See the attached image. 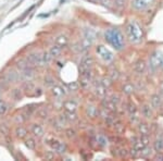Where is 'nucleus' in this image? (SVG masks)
Wrapping results in <instances>:
<instances>
[{
	"label": "nucleus",
	"mask_w": 163,
	"mask_h": 161,
	"mask_svg": "<svg viewBox=\"0 0 163 161\" xmlns=\"http://www.w3.org/2000/svg\"><path fill=\"white\" fill-rule=\"evenodd\" d=\"M106 40L110 45L113 46V48H115L116 50H121L123 45H124V38H123V35L119 30H108L106 32Z\"/></svg>",
	"instance_id": "nucleus-1"
},
{
	"label": "nucleus",
	"mask_w": 163,
	"mask_h": 161,
	"mask_svg": "<svg viewBox=\"0 0 163 161\" xmlns=\"http://www.w3.org/2000/svg\"><path fill=\"white\" fill-rule=\"evenodd\" d=\"M126 34L132 42H139L143 39V30L136 22H131L126 26Z\"/></svg>",
	"instance_id": "nucleus-2"
},
{
	"label": "nucleus",
	"mask_w": 163,
	"mask_h": 161,
	"mask_svg": "<svg viewBox=\"0 0 163 161\" xmlns=\"http://www.w3.org/2000/svg\"><path fill=\"white\" fill-rule=\"evenodd\" d=\"M96 51H97V54L102 58L106 62H110L113 60V54H112V52H110V51L107 49L104 46H102V45H99V46L96 48Z\"/></svg>",
	"instance_id": "nucleus-3"
},
{
	"label": "nucleus",
	"mask_w": 163,
	"mask_h": 161,
	"mask_svg": "<svg viewBox=\"0 0 163 161\" xmlns=\"http://www.w3.org/2000/svg\"><path fill=\"white\" fill-rule=\"evenodd\" d=\"M150 63L153 68H158V66H162L163 64V56L160 52H155L151 54L150 57Z\"/></svg>",
	"instance_id": "nucleus-4"
},
{
	"label": "nucleus",
	"mask_w": 163,
	"mask_h": 161,
	"mask_svg": "<svg viewBox=\"0 0 163 161\" xmlns=\"http://www.w3.org/2000/svg\"><path fill=\"white\" fill-rule=\"evenodd\" d=\"M152 0H133L132 6H133L134 9H136L138 11H141V10H145V9L147 8L148 4Z\"/></svg>",
	"instance_id": "nucleus-5"
},
{
	"label": "nucleus",
	"mask_w": 163,
	"mask_h": 161,
	"mask_svg": "<svg viewBox=\"0 0 163 161\" xmlns=\"http://www.w3.org/2000/svg\"><path fill=\"white\" fill-rule=\"evenodd\" d=\"M14 134H15V136H16V137L19 138V139H24V138H26L27 134H28V132H27L26 127H24L22 124H19L18 126L15 127Z\"/></svg>",
	"instance_id": "nucleus-6"
},
{
	"label": "nucleus",
	"mask_w": 163,
	"mask_h": 161,
	"mask_svg": "<svg viewBox=\"0 0 163 161\" xmlns=\"http://www.w3.org/2000/svg\"><path fill=\"white\" fill-rule=\"evenodd\" d=\"M30 132H32V134L34 135L35 137L37 138H42L45 134V132H44V129H42L39 124H33L32 127H30Z\"/></svg>",
	"instance_id": "nucleus-7"
},
{
	"label": "nucleus",
	"mask_w": 163,
	"mask_h": 161,
	"mask_svg": "<svg viewBox=\"0 0 163 161\" xmlns=\"http://www.w3.org/2000/svg\"><path fill=\"white\" fill-rule=\"evenodd\" d=\"M62 107L64 108L65 111H76V108H77V104H76L74 100H65L62 102Z\"/></svg>",
	"instance_id": "nucleus-8"
},
{
	"label": "nucleus",
	"mask_w": 163,
	"mask_h": 161,
	"mask_svg": "<svg viewBox=\"0 0 163 161\" xmlns=\"http://www.w3.org/2000/svg\"><path fill=\"white\" fill-rule=\"evenodd\" d=\"M51 93H52L53 97H56V98H61L63 95H65L64 88H62L60 85H53Z\"/></svg>",
	"instance_id": "nucleus-9"
},
{
	"label": "nucleus",
	"mask_w": 163,
	"mask_h": 161,
	"mask_svg": "<svg viewBox=\"0 0 163 161\" xmlns=\"http://www.w3.org/2000/svg\"><path fill=\"white\" fill-rule=\"evenodd\" d=\"M50 54V56L53 58H58L61 56V52H62V48L60 46H58V45H53V46L50 47L49 51H48Z\"/></svg>",
	"instance_id": "nucleus-10"
},
{
	"label": "nucleus",
	"mask_w": 163,
	"mask_h": 161,
	"mask_svg": "<svg viewBox=\"0 0 163 161\" xmlns=\"http://www.w3.org/2000/svg\"><path fill=\"white\" fill-rule=\"evenodd\" d=\"M68 44V38L66 36H64V35H60V36H58L57 38H56V45L60 46L61 48L65 47Z\"/></svg>",
	"instance_id": "nucleus-11"
},
{
	"label": "nucleus",
	"mask_w": 163,
	"mask_h": 161,
	"mask_svg": "<svg viewBox=\"0 0 163 161\" xmlns=\"http://www.w3.org/2000/svg\"><path fill=\"white\" fill-rule=\"evenodd\" d=\"M22 72H23L22 73L23 76L25 77V78H27V80H30L32 77L34 76V69L32 68V65H27Z\"/></svg>",
	"instance_id": "nucleus-12"
},
{
	"label": "nucleus",
	"mask_w": 163,
	"mask_h": 161,
	"mask_svg": "<svg viewBox=\"0 0 163 161\" xmlns=\"http://www.w3.org/2000/svg\"><path fill=\"white\" fill-rule=\"evenodd\" d=\"M84 34H85V38L88 39V40H90L91 42L96 39V32L94 31V30H91V28H87V30H85Z\"/></svg>",
	"instance_id": "nucleus-13"
},
{
	"label": "nucleus",
	"mask_w": 163,
	"mask_h": 161,
	"mask_svg": "<svg viewBox=\"0 0 163 161\" xmlns=\"http://www.w3.org/2000/svg\"><path fill=\"white\" fill-rule=\"evenodd\" d=\"M36 114H37L38 118H40L42 120H46L48 117H49V111L46 109V108H39L37 111H36Z\"/></svg>",
	"instance_id": "nucleus-14"
},
{
	"label": "nucleus",
	"mask_w": 163,
	"mask_h": 161,
	"mask_svg": "<svg viewBox=\"0 0 163 161\" xmlns=\"http://www.w3.org/2000/svg\"><path fill=\"white\" fill-rule=\"evenodd\" d=\"M33 59H34V65L35 66H45L44 61H42V57L40 54H33Z\"/></svg>",
	"instance_id": "nucleus-15"
},
{
	"label": "nucleus",
	"mask_w": 163,
	"mask_h": 161,
	"mask_svg": "<svg viewBox=\"0 0 163 161\" xmlns=\"http://www.w3.org/2000/svg\"><path fill=\"white\" fill-rule=\"evenodd\" d=\"M135 71L138 73H143L146 70V62L144 60H139V61H137L135 63Z\"/></svg>",
	"instance_id": "nucleus-16"
},
{
	"label": "nucleus",
	"mask_w": 163,
	"mask_h": 161,
	"mask_svg": "<svg viewBox=\"0 0 163 161\" xmlns=\"http://www.w3.org/2000/svg\"><path fill=\"white\" fill-rule=\"evenodd\" d=\"M8 82H10V83H15L16 80H19V75H18V73L14 72V71H10L9 73H7V76H6Z\"/></svg>",
	"instance_id": "nucleus-17"
},
{
	"label": "nucleus",
	"mask_w": 163,
	"mask_h": 161,
	"mask_svg": "<svg viewBox=\"0 0 163 161\" xmlns=\"http://www.w3.org/2000/svg\"><path fill=\"white\" fill-rule=\"evenodd\" d=\"M64 118L68 122H74L77 120V114L75 113V111H65Z\"/></svg>",
	"instance_id": "nucleus-18"
},
{
	"label": "nucleus",
	"mask_w": 163,
	"mask_h": 161,
	"mask_svg": "<svg viewBox=\"0 0 163 161\" xmlns=\"http://www.w3.org/2000/svg\"><path fill=\"white\" fill-rule=\"evenodd\" d=\"M82 63L85 65H87V66H89V68H91V65L95 63V60H94V58L91 57L90 54H87V56L83 57V59H82Z\"/></svg>",
	"instance_id": "nucleus-19"
},
{
	"label": "nucleus",
	"mask_w": 163,
	"mask_h": 161,
	"mask_svg": "<svg viewBox=\"0 0 163 161\" xmlns=\"http://www.w3.org/2000/svg\"><path fill=\"white\" fill-rule=\"evenodd\" d=\"M102 106L106 110H109V111H114V110H115V107H116L111 100H103Z\"/></svg>",
	"instance_id": "nucleus-20"
},
{
	"label": "nucleus",
	"mask_w": 163,
	"mask_h": 161,
	"mask_svg": "<svg viewBox=\"0 0 163 161\" xmlns=\"http://www.w3.org/2000/svg\"><path fill=\"white\" fill-rule=\"evenodd\" d=\"M24 144H25V146L30 150H35V148H36V142H35L34 138H32V137L26 138Z\"/></svg>",
	"instance_id": "nucleus-21"
},
{
	"label": "nucleus",
	"mask_w": 163,
	"mask_h": 161,
	"mask_svg": "<svg viewBox=\"0 0 163 161\" xmlns=\"http://www.w3.org/2000/svg\"><path fill=\"white\" fill-rule=\"evenodd\" d=\"M12 97H13V99H14L15 101H20V100L23 98L22 90L20 88H14L12 90Z\"/></svg>",
	"instance_id": "nucleus-22"
},
{
	"label": "nucleus",
	"mask_w": 163,
	"mask_h": 161,
	"mask_svg": "<svg viewBox=\"0 0 163 161\" xmlns=\"http://www.w3.org/2000/svg\"><path fill=\"white\" fill-rule=\"evenodd\" d=\"M141 114L144 115L145 118H147V119H150L152 117V111L151 109H150V107L149 106H144V107L141 108Z\"/></svg>",
	"instance_id": "nucleus-23"
},
{
	"label": "nucleus",
	"mask_w": 163,
	"mask_h": 161,
	"mask_svg": "<svg viewBox=\"0 0 163 161\" xmlns=\"http://www.w3.org/2000/svg\"><path fill=\"white\" fill-rule=\"evenodd\" d=\"M151 104L152 106L155 108H159L162 104V99H161V97L159 95H153L151 97Z\"/></svg>",
	"instance_id": "nucleus-24"
},
{
	"label": "nucleus",
	"mask_w": 163,
	"mask_h": 161,
	"mask_svg": "<svg viewBox=\"0 0 163 161\" xmlns=\"http://www.w3.org/2000/svg\"><path fill=\"white\" fill-rule=\"evenodd\" d=\"M106 89L101 84H98L96 86V94L98 95V97L100 98H103V97L106 96Z\"/></svg>",
	"instance_id": "nucleus-25"
},
{
	"label": "nucleus",
	"mask_w": 163,
	"mask_h": 161,
	"mask_svg": "<svg viewBox=\"0 0 163 161\" xmlns=\"http://www.w3.org/2000/svg\"><path fill=\"white\" fill-rule=\"evenodd\" d=\"M80 87L82 88H88L89 87V85H90V78L89 77H86V76H82L80 77Z\"/></svg>",
	"instance_id": "nucleus-26"
},
{
	"label": "nucleus",
	"mask_w": 163,
	"mask_h": 161,
	"mask_svg": "<svg viewBox=\"0 0 163 161\" xmlns=\"http://www.w3.org/2000/svg\"><path fill=\"white\" fill-rule=\"evenodd\" d=\"M138 131L141 135H148L149 133V127L146 123H139L138 125Z\"/></svg>",
	"instance_id": "nucleus-27"
},
{
	"label": "nucleus",
	"mask_w": 163,
	"mask_h": 161,
	"mask_svg": "<svg viewBox=\"0 0 163 161\" xmlns=\"http://www.w3.org/2000/svg\"><path fill=\"white\" fill-rule=\"evenodd\" d=\"M0 134L4 135V137L9 136V134H10V129H9V126H8L7 124H4V123L0 124Z\"/></svg>",
	"instance_id": "nucleus-28"
},
{
	"label": "nucleus",
	"mask_w": 163,
	"mask_h": 161,
	"mask_svg": "<svg viewBox=\"0 0 163 161\" xmlns=\"http://www.w3.org/2000/svg\"><path fill=\"white\" fill-rule=\"evenodd\" d=\"M42 61H44V64H45V65H48L50 62H51V60H52V57L50 56V54L48 52V51L42 52Z\"/></svg>",
	"instance_id": "nucleus-29"
},
{
	"label": "nucleus",
	"mask_w": 163,
	"mask_h": 161,
	"mask_svg": "<svg viewBox=\"0 0 163 161\" xmlns=\"http://www.w3.org/2000/svg\"><path fill=\"white\" fill-rule=\"evenodd\" d=\"M23 88H24V90H25V92H34L35 86H34V84H33L32 82L27 80V82H25V83L23 84Z\"/></svg>",
	"instance_id": "nucleus-30"
},
{
	"label": "nucleus",
	"mask_w": 163,
	"mask_h": 161,
	"mask_svg": "<svg viewBox=\"0 0 163 161\" xmlns=\"http://www.w3.org/2000/svg\"><path fill=\"white\" fill-rule=\"evenodd\" d=\"M68 88L70 92H76L80 88V83L78 82H71L68 84Z\"/></svg>",
	"instance_id": "nucleus-31"
},
{
	"label": "nucleus",
	"mask_w": 163,
	"mask_h": 161,
	"mask_svg": "<svg viewBox=\"0 0 163 161\" xmlns=\"http://www.w3.org/2000/svg\"><path fill=\"white\" fill-rule=\"evenodd\" d=\"M123 93L126 95H131L134 93V86L132 84H125L123 86Z\"/></svg>",
	"instance_id": "nucleus-32"
},
{
	"label": "nucleus",
	"mask_w": 163,
	"mask_h": 161,
	"mask_svg": "<svg viewBox=\"0 0 163 161\" xmlns=\"http://www.w3.org/2000/svg\"><path fill=\"white\" fill-rule=\"evenodd\" d=\"M65 136L68 138V139H73V138H75L76 136V132L75 130H73L71 127H68L65 130Z\"/></svg>",
	"instance_id": "nucleus-33"
},
{
	"label": "nucleus",
	"mask_w": 163,
	"mask_h": 161,
	"mask_svg": "<svg viewBox=\"0 0 163 161\" xmlns=\"http://www.w3.org/2000/svg\"><path fill=\"white\" fill-rule=\"evenodd\" d=\"M27 117H25L24 114H16L14 117V121L15 123H18V124H23V123L26 121Z\"/></svg>",
	"instance_id": "nucleus-34"
},
{
	"label": "nucleus",
	"mask_w": 163,
	"mask_h": 161,
	"mask_svg": "<svg viewBox=\"0 0 163 161\" xmlns=\"http://www.w3.org/2000/svg\"><path fill=\"white\" fill-rule=\"evenodd\" d=\"M100 84L102 85L104 88H109L111 85H112V80H110V77H103L101 82H100Z\"/></svg>",
	"instance_id": "nucleus-35"
},
{
	"label": "nucleus",
	"mask_w": 163,
	"mask_h": 161,
	"mask_svg": "<svg viewBox=\"0 0 163 161\" xmlns=\"http://www.w3.org/2000/svg\"><path fill=\"white\" fill-rule=\"evenodd\" d=\"M119 76H120V73H119L118 70H112L110 72V74H109V77H110V80H112V82L118 80Z\"/></svg>",
	"instance_id": "nucleus-36"
},
{
	"label": "nucleus",
	"mask_w": 163,
	"mask_h": 161,
	"mask_svg": "<svg viewBox=\"0 0 163 161\" xmlns=\"http://www.w3.org/2000/svg\"><path fill=\"white\" fill-rule=\"evenodd\" d=\"M155 149H156L157 151L163 150V138H159V139L155 143Z\"/></svg>",
	"instance_id": "nucleus-37"
},
{
	"label": "nucleus",
	"mask_w": 163,
	"mask_h": 161,
	"mask_svg": "<svg viewBox=\"0 0 163 161\" xmlns=\"http://www.w3.org/2000/svg\"><path fill=\"white\" fill-rule=\"evenodd\" d=\"M114 129H115V132H116L118 134L123 133L124 130H125V127H124V125H123L122 123H115V124H114Z\"/></svg>",
	"instance_id": "nucleus-38"
},
{
	"label": "nucleus",
	"mask_w": 163,
	"mask_h": 161,
	"mask_svg": "<svg viewBox=\"0 0 163 161\" xmlns=\"http://www.w3.org/2000/svg\"><path fill=\"white\" fill-rule=\"evenodd\" d=\"M91 44H92V42H91L90 40H88V39L84 38L83 40L80 42V46H82V48H83V49H88V48H90Z\"/></svg>",
	"instance_id": "nucleus-39"
},
{
	"label": "nucleus",
	"mask_w": 163,
	"mask_h": 161,
	"mask_svg": "<svg viewBox=\"0 0 163 161\" xmlns=\"http://www.w3.org/2000/svg\"><path fill=\"white\" fill-rule=\"evenodd\" d=\"M8 110V106L4 100H0V115H4Z\"/></svg>",
	"instance_id": "nucleus-40"
},
{
	"label": "nucleus",
	"mask_w": 163,
	"mask_h": 161,
	"mask_svg": "<svg viewBox=\"0 0 163 161\" xmlns=\"http://www.w3.org/2000/svg\"><path fill=\"white\" fill-rule=\"evenodd\" d=\"M27 65H30L28 63L26 62V60H20L18 63H16V66H18V69L21 70V71H23V70L26 68Z\"/></svg>",
	"instance_id": "nucleus-41"
},
{
	"label": "nucleus",
	"mask_w": 163,
	"mask_h": 161,
	"mask_svg": "<svg viewBox=\"0 0 163 161\" xmlns=\"http://www.w3.org/2000/svg\"><path fill=\"white\" fill-rule=\"evenodd\" d=\"M139 151H140V155L143 157H148V156L151 155V149L148 148V147H146V146L141 150H139Z\"/></svg>",
	"instance_id": "nucleus-42"
},
{
	"label": "nucleus",
	"mask_w": 163,
	"mask_h": 161,
	"mask_svg": "<svg viewBox=\"0 0 163 161\" xmlns=\"http://www.w3.org/2000/svg\"><path fill=\"white\" fill-rule=\"evenodd\" d=\"M144 147H145V145L143 144V143H141L140 139H136V141L134 142V148H136V149L138 150V151L143 149Z\"/></svg>",
	"instance_id": "nucleus-43"
},
{
	"label": "nucleus",
	"mask_w": 163,
	"mask_h": 161,
	"mask_svg": "<svg viewBox=\"0 0 163 161\" xmlns=\"http://www.w3.org/2000/svg\"><path fill=\"white\" fill-rule=\"evenodd\" d=\"M45 159L46 160H53L54 159V153L51 150H47L45 153Z\"/></svg>",
	"instance_id": "nucleus-44"
},
{
	"label": "nucleus",
	"mask_w": 163,
	"mask_h": 161,
	"mask_svg": "<svg viewBox=\"0 0 163 161\" xmlns=\"http://www.w3.org/2000/svg\"><path fill=\"white\" fill-rule=\"evenodd\" d=\"M56 151H58L59 153H64L66 151V145H65L64 143L60 142V145H59V147H58V149Z\"/></svg>",
	"instance_id": "nucleus-45"
},
{
	"label": "nucleus",
	"mask_w": 163,
	"mask_h": 161,
	"mask_svg": "<svg viewBox=\"0 0 163 161\" xmlns=\"http://www.w3.org/2000/svg\"><path fill=\"white\" fill-rule=\"evenodd\" d=\"M97 142L98 144H100L101 146H106L107 145V138L103 136V135H99L97 137Z\"/></svg>",
	"instance_id": "nucleus-46"
},
{
	"label": "nucleus",
	"mask_w": 163,
	"mask_h": 161,
	"mask_svg": "<svg viewBox=\"0 0 163 161\" xmlns=\"http://www.w3.org/2000/svg\"><path fill=\"white\" fill-rule=\"evenodd\" d=\"M114 4L118 8H122V7L125 6V0H114Z\"/></svg>",
	"instance_id": "nucleus-47"
},
{
	"label": "nucleus",
	"mask_w": 163,
	"mask_h": 161,
	"mask_svg": "<svg viewBox=\"0 0 163 161\" xmlns=\"http://www.w3.org/2000/svg\"><path fill=\"white\" fill-rule=\"evenodd\" d=\"M45 84L49 85V86H53V85H54V80H53L52 77L47 76L45 78Z\"/></svg>",
	"instance_id": "nucleus-48"
},
{
	"label": "nucleus",
	"mask_w": 163,
	"mask_h": 161,
	"mask_svg": "<svg viewBox=\"0 0 163 161\" xmlns=\"http://www.w3.org/2000/svg\"><path fill=\"white\" fill-rule=\"evenodd\" d=\"M140 141H141V143H143V144H144L145 146H147V145H148V144H149L148 135H141Z\"/></svg>",
	"instance_id": "nucleus-49"
},
{
	"label": "nucleus",
	"mask_w": 163,
	"mask_h": 161,
	"mask_svg": "<svg viewBox=\"0 0 163 161\" xmlns=\"http://www.w3.org/2000/svg\"><path fill=\"white\" fill-rule=\"evenodd\" d=\"M49 145L51 146V148H52L53 150H57L59 145H60V142H58V141H52L51 143H49Z\"/></svg>",
	"instance_id": "nucleus-50"
},
{
	"label": "nucleus",
	"mask_w": 163,
	"mask_h": 161,
	"mask_svg": "<svg viewBox=\"0 0 163 161\" xmlns=\"http://www.w3.org/2000/svg\"><path fill=\"white\" fill-rule=\"evenodd\" d=\"M88 114L90 115L91 118H94V117L97 114V110H96V108L90 107V109H88Z\"/></svg>",
	"instance_id": "nucleus-51"
},
{
	"label": "nucleus",
	"mask_w": 163,
	"mask_h": 161,
	"mask_svg": "<svg viewBox=\"0 0 163 161\" xmlns=\"http://www.w3.org/2000/svg\"><path fill=\"white\" fill-rule=\"evenodd\" d=\"M127 109H128V112L131 113V114L136 112V107H135V105H133V104H129Z\"/></svg>",
	"instance_id": "nucleus-52"
},
{
	"label": "nucleus",
	"mask_w": 163,
	"mask_h": 161,
	"mask_svg": "<svg viewBox=\"0 0 163 161\" xmlns=\"http://www.w3.org/2000/svg\"><path fill=\"white\" fill-rule=\"evenodd\" d=\"M106 123H107V125H114V120L112 117H107V119H106Z\"/></svg>",
	"instance_id": "nucleus-53"
},
{
	"label": "nucleus",
	"mask_w": 163,
	"mask_h": 161,
	"mask_svg": "<svg viewBox=\"0 0 163 161\" xmlns=\"http://www.w3.org/2000/svg\"><path fill=\"white\" fill-rule=\"evenodd\" d=\"M111 101H112V102H113V104L115 105V106H116V105H118L119 102H120V97H119V96H115V95H113V96L111 97Z\"/></svg>",
	"instance_id": "nucleus-54"
},
{
	"label": "nucleus",
	"mask_w": 163,
	"mask_h": 161,
	"mask_svg": "<svg viewBox=\"0 0 163 161\" xmlns=\"http://www.w3.org/2000/svg\"><path fill=\"white\" fill-rule=\"evenodd\" d=\"M34 92H35V96H36V97L42 96V89H40V88H35V89H34Z\"/></svg>",
	"instance_id": "nucleus-55"
},
{
	"label": "nucleus",
	"mask_w": 163,
	"mask_h": 161,
	"mask_svg": "<svg viewBox=\"0 0 163 161\" xmlns=\"http://www.w3.org/2000/svg\"><path fill=\"white\" fill-rule=\"evenodd\" d=\"M33 9H34V6H32V7H30V9H27L26 11H25V13H24V14H23V16H22V18H21V20L24 19V18H25V16H26L27 14H28V13H30V12L32 11V10H33Z\"/></svg>",
	"instance_id": "nucleus-56"
},
{
	"label": "nucleus",
	"mask_w": 163,
	"mask_h": 161,
	"mask_svg": "<svg viewBox=\"0 0 163 161\" xmlns=\"http://www.w3.org/2000/svg\"><path fill=\"white\" fill-rule=\"evenodd\" d=\"M131 155H132V157H137V155H138V150L136 148H133V149L131 150Z\"/></svg>",
	"instance_id": "nucleus-57"
},
{
	"label": "nucleus",
	"mask_w": 163,
	"mask_h": 161,
	"mask_svg": "<svg viewBox=\"0 0 163 161\" xmlns=\"http://www.w3.org/2000/svg\"><path fill=\"white\" fill-rule=\"evenodd\" d=\"M131 120H132V122L133 123H137L138 122V117H136V115H134L133 113L131 114Z\"/></svg>",
	"instance_id": "nucleus-58"
},
{
	"label": "nucleus",
	"mask_w": 163,
	"mask_h": 161,
	"mask_svg": "<svg viewBox=\"0 0 163 161\" xmlns=\"http://www.w3.org/2000/svg\"><path fill=\"white\" fill-rule=\"evenodd\" d=\"M120 155H121V157H126V156H127V150H126V149H121V153H120Z\"/></svg>",
	"instance_id": "nucleus-59"
}]
</instances>
